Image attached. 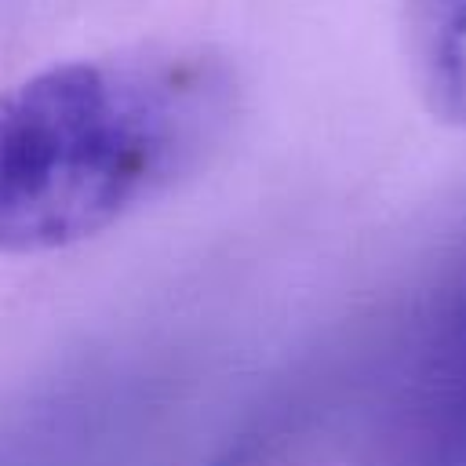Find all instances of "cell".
<instances>
[{"label": "cell", "mask_w": 466, "mask_h": 466, "mask_svg": "<svg viewBox=\"0 0 466 466\" xmlns=\"http://www.w3.org/2000/svg\"><path fill=\"white\" fill-rule=\"evenodd\" d=\"M404 47L426 113L466 127V0H404Z\"/></svg>", "instance_id": "cell-3"}, {"label": "cell", "mask_w": 466, "mask_h": 466, "mask_svg": "<svg viewBox=\"0 0 466 466\" xmlns=\"http://www.w3.org/2000/svg\"><path fill=\"white\" fill-rule=\"evenodd\" d=\"M415 466H466V280L448 299L419 375Z\"/></svg>", "instance_id": "cell-2"}, {"label": "cell", "mask_w": 466, "mask_h": 466, "mask_svg": "<svg viewBox=\"0 0 466 466\" xmlns=\"http://www.w3.org/2000/svg\"><path fill=\"white\" fill-rule=\"evenodd\" d=\"M233 66L186 44L51 62L0 91V255L106 233L193 178L226 142Z\"/></svg>", "instance_id": "cell-1"}]
</instances>
